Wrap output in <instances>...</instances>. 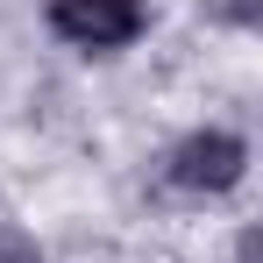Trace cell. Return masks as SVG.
Masks as SVG:
<instances>
[{"label": "cell", "mask_w": 263, "mask_h": 263, "mask_svg": "<svg viewBox=\"0 0 263 263\" xmlns=\"http://www.w3.org/2000/svg\"><path fill=\"white\" fill-rule=\"evenodd\" d=\"M164 171H171L178 192H235L242 171H249V142L228 135V128H199V135H185L171 149Z\"/></svg>", "instance_id": "1"}, {"label": "cell", "mask_w": 263, "mask_h": 263, "mask_svg": "<svg viewBox=\"0 0 263 263\" xmlns=\"http://www.w3.org/2000/svg\"><path fill=\"white\" fill-rule=\"evenodd\" d=\"M50 29L79 50H121L149 29L142 0H50Z\"/></svg>", "instance_id": "2"}, {"label": "cell", "mask_w": 263, "mask_h": 263, "mask_svg": "<svg viewBox=\"0 0 263 263\" xmlns=\"http://www.w3.org/2000/svg\"><path fill=\"white\" fill-rule=\"evenodd\" d=\"M0 263H43V249H36L22 228H7V220H0Z\"/></svg>", "instance_id": "3"}, {"label": "cell", "mask_w": 263, "mask_h": 263, "mask_svg": "<svg viewBox=\"0 0 263 263\" xmlns=\"http://www.w3.org/2000/svg\"><path fill=\"white\" fill-rule=\"evenodd\" d=\"M214 14H228V22H256V0H206Z\"/></svg>", "instance_id": "4"}]
</instances>
